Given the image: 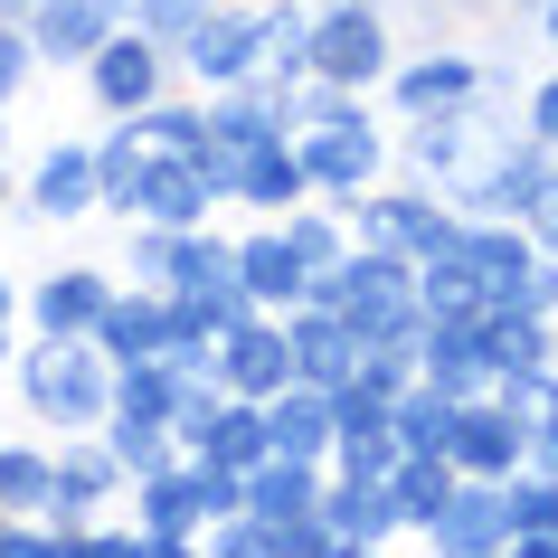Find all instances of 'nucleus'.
<instances>
[{
    "label": "nucleus",
    "mask_w": 558,
    "mask_h": 558,
    "mask_svg": "<svg viewBox=\"0 0 558 558\" xmlns=\"http://www.w3.org/2000/svg\"><path fill=\"white\" fill-rule=\"evenodd\" d=\"M10 351H20V331H10V323H0V369H10Z\"/></svg>",
    "instance_id": "052dcab7"
},
{
    "label": "nucleus",
    "mask_w": 558,
    "mask_h": 558,
    "mask_svg": "<svg viewBox=\"0 0 558 558\" xmlns=\"http://www.w3.org/2000/svg\"><path fill=\"white\" fill-rule=\"evenodd\" d=\"M161 341H171V294L114 275V303H105V323H95V351L105 360H161Z\"/></svg>",
    "instance_id": "412c9836"
},
{
    "label": "nucleus",
    "mask_w": 558,
    "mask_h": 558,
    "mask_svg": "<svg viewBox=\"0 0 558 558\" xmlns=\"http://www.w3.org/2000/svg\"><path fill=\"white\" fill-rule=\"evenodd\" d=\"M445 464L464 473V483H511V473L530 464V416L501 408L493 388L464 398V408H454V445H445Z\"/></svg>",
    "instance_id": "ddd939ff"
},
{
    "label": "nucleus",
    "mask_w": 558,
    "mask_h": 558,
    "mask_svg": "<svg viewBox=\"0 0 558 558\" xmlns=\"http://www.w3.org/2000/svg\"><path fill=\"white\" fill-rule=\"evenodd\" d=\"M351 388H369V398H408V388H416V351H408V341L360 351V360H351Z\"/></svg>",
    "instance_id": "79ce46f5"
},
{
    "label": "nucleus",
    "mask_w": 558,
    "mask_h": 558,
    "mask_svg": "<svg viewBox=\"0 0 558 558\" xmlns=\"http://www.w3.org/2000/svg\"><path fill=\"white\" fill-rule=\"evenodd\" d=\"M303 48H313V0H256V76L303 86Z\"/></svg>",
    "instance_id": "7c9ffc66"
},
{
    "label": "nucleus",
    "mask_w": 558,
    "mask_h": 558,
    "mask_svg": "<svg viewBox=\"0 0 558 558\" xmlns=\"http://www.w3.org/2000/svg\"><path fill=\"white\" fill-rule=\"evenodd\" d=\"M105 303H114V275L66 256V265H48V275L20 284V331H29V341H95Z\"/></svg>",
    "instance_id": "6e6552de"
},
{
    "label": "nucleus",
    "mask_w": 558,
    "mask_h": 558,
    "mask_svg": "<svg viewBox=\"0 0 558 558\" xmlns=\"http://www.w3.org/2000/svg\"><path fill=\"white\" fill-rule=\"evenodd\" d=\"M275 228H284V246L303 256V275H323V265H341V256H351V218H341L331 199H303V208H284Z\"/></svg>",
    "instance_id": "c9c22d12"
},
{
    "label": "nucleus",
    "mask_w": 558,
    "mask_h": 558,
    "mask_svg": "<svg viewBox=\"0 0 558 558\" xmlns=\"http://www.w3.org/2000/svg\"><path fill=\"white\" fill-rule=\"evenodd\" d=\"M398 66V10L388 0H313V48H303V76L351 95H379V76Z\"/></svg>",
    "instance_id": "7ed1b4c3"
},
{
    "label": "nucleus",
    "mask_w": 558,
    "mask_h": 558,
    "mask_svg": "<svg viewBox=\"0 0 558 558\" xmlns=\"http://www.w3.org/2000/svg\"><path fill=\"white\" fill-rule=\"evenodd\" d=\"M511 123H521L530 143H539V151H549V161H558V66H549V76H530V86H521V105H511Z\"/></svg>",
    "instance_id": "a18cd8bd"
},
{
    "label": "nucleus",
    "mask_w": 558,
    "mask_h": 558,
    "mask_svg": "<svg viewBox=\"0 0 558 558\" xmlns=\"http://www.w3.org/2000/svg\"><path fill=\"white\" fill-rule=\"evenodd\" d=\"M208 379L228 388V398H246V408H265L275 388H294V351H284V313H246L236 331H218V341H208Z\"/></svg>",
    "instance_id": "f8f14e48"
},
{
    "label": "nucleus",
    "mask_w": 558,
    "mask_h": 558,
    "mask_svg": "<svg viewBox=\"0 0 558 558\" xmlns=\"http://www.w3.org/2000/svg\"><path fill=\"white\" fill-rule=\"evenodd\" d=\"M530 246H539V256H558V161H549V180H539V199H530Z\"/></svg>",
    "instance_id": "3c124183"
},
{
    "label": "nucleus",
    "mask_w": 558,
    "mask_h": 558,
    "mask_svg": "<svg viewBox=\"0 0 558 558\" xmlns=\"http://www.w3.org/2000/svg\"><path fill=\"white\" fill-rule=\"evenodd\" d=\"M48 483H58V445L38 436H0V511H10V521H38V511H48Z\"/></svg>",
    "instance_id": "c85d7f7f"
},
{
    "label": "nucleus",
    "mask_w": 558,
    "mask_h": 558,
    "mask_svg": "<svg viewBox=\"0 0 558 558\" xmlns=\"http://www.w3.org/2000/svg\"><path fill=\"white\" fill-rule=\"evenodd\" d=\"M199 558H275V530H265L256 511H228V521L199 530Z\"/></svg>",
    "instance_id": "37998d69"
},
{
    "label": "nucleus",
    "mask_w": 558,
    "mask_h": 558,
    "mask_svg": "<svg viewBox=\"0 0 558 558\" xmlns=\"http://www.w3.org/2000/svg\"><path fill=\"white\" fill-rule=\"evenodd\" d=\"M493 313H539V323H558V256H530V275L511 284V303H493Z\"/></svg>",
    "instance_id": "de8ad7c7"
},
{
    "label": "nucleus",
    "mask_w": 558,
    "mask_h": 558,
    "mask_svg": "<svg viewBox=\"0 0 558 558\" xmlns=\"http://www.w3.org/2000/svg\"><path fill=\"white\" fill-rule=\"evenodd\" d=\"M303 199H313V180H303V161H294V133L228 151V208H246V218H284V208H303Z\"/></svg>",
    "instance_id": "2eb2a0df"
},
{
    "label": "nucleus",
    "mask_w": 558,
    "mask_h": 558,
    "mask_svg": "<svg viewBox=\"0 0 558 558\" xmlns=\"http://www.w3.org/2000/svg\"><path fill=\"white\" fill-rule=\"evenodd\" d=\"M265 530H275V558H331L341 549L323 511H294V521H265Z\"/></svg>",
    "instance_id": "8fccbe9b"
},
{
    "label": "nucleus",
    "mask_w": 558,
    "mask_h": 558,
    "mask_svg": "<svg viewBox=\"0 0 558 558\" xmlns=\"http://www.w3.org/2000/svg\"><path fill=\"white\" fill-rule=\"evenodd\" d=\"M123 284H171V228H123Z\"/></svg>",
    "instance_id": "c03bdc74"
},
{
    "label": "nucleus",
    "mask_w": 558,
    "mask_h": 558,
    "mask_svg": "<svg viewBox=\"0 0 558 558\" xmlns=\"http://www.w3.org/2000/svg\"><path fill=\"white\" fill-rule=\"evenodd\" d=\"M416 313H426V323H473V313H483V284H473L464 246H445V256L416 265Z\"/></svg>",
    "instance_id": "f704fd0d"
},
{
    "label": "nucleus",
    "mask_w": 558,
    "mask_h": 558,
    "mask_svg": "<svg viewBox=\"0 0 558 558\" xmlns=\"http://www.w3.org/2000/svg\"><path fill=\"white\" fill-rule=\"evenodd\" d=\"M123 501V464H114V445L105 436H58V483H48V511H38V521L58 530H86L95 511H114Z\"/></svg>",
    "instance_id": "4468645a"
},
{
    "label": "nucleus",
    "mask_w": 558,
    "mask_h": 558,
    "mask_svg": "<svg viewBox=\"0 0 558 558\" xmlns=\"http://www.w3.org/2000/svg\"><path fill=\"white\" fill-rule=\"evenodd\" d=\"M76 76H86V95H95V114H105V123H114V114H143L151 95H171V86H180L171 38L133 29V20H123V29L105 38V48H95L86 66H76Z\"/></svg>",
    "instance_id": "0eeeda50"
},
{
    "label": "nucleus",
    "mask_w": 558,
    "mask_h": 558,
    "mask_svg": "<svg viewBox=\"0 0 558 558\" xmlns=\"http://www.w3.org/2000/svg\"><path fill=\"white\" fill-rule=\"evenodd\" d=\"M539 180H549V151L530 143L511 114H483V143H473V161L454 171V190H445V208L454 218H530V199H539Z\"/></svg>",
    "instance_id": "20e7f679"
},
{
    "label": "nucleus",
    "mask_w": 558,
    "mask_h": 558,
    "mask_svg": "<svg viewBox=\"0 0 558 558\" xmlns=\"http://www.w3.org/2000/svg\"><path fill=\"white\" fill-rule=\"evenodd\" d=\"M20 29H29L38 66H86L95 48L123 29V0H48V10H29Z\"/></svg>",
    "instance_id": "6ab92c4d"
},
{
    "label": "nucleus",
    "mask_w": 558,
    "mask_h": 558,
    "mask_svg": "<svg viewBox=\"0 0 558 558\" xmlns=\"http://www.w3.org/2000/svg\"><path fill=\"white\" fill-rule=\"evenodd\" d=\"M454 105H483V48L473 38H426V48H398V66L379 76V114H454Z\"/></svg>",
    "instance_id": "423d86ee"
},
{
    "label": "nucleus",
    "mask_w": 558,
    "mask_h": 558,
    "mask_svg": "<svg viewBox=\"0 0 558 558\" xmlns=\"http://www.w3.org/2000/svg\"><path fill=\"white\" fill-rule=\"evenodd\" d=\"M331 558H388V549H369V539H341V549H331Z\"/></svg>",
    "instance_id": "13d9d810"
},
{
    "label": "nucleus",
    "mask_w": 558,
    "mask_h": 558,
    "mask_svg": "<svg viewBox=\"0 0 558 558\" xmlns=\"http://www.w3.org/2000/svg\"><path fill=\"white\" fill-rule=\"evenodd\" d=\"M341 218H351V246H388V256H445L454 236H464V218L436 199V190H416V180H379V190H360V199H331Z\"/></svg>",
    "instance_id": "39448f33"
},
{
    "label": "nucleus",
    "mask_w": 558,
    "mask_h": 558,
    "mask_svg": "<svg viewBox=\"0 0 558 558\" xmlns=\"http://www.w3.org/2000/svg\"><path fill=\"white\" fill-rule=\"evenodd\" d=\"M10 398L29 416L38 436H95L105 408H114V360L95 351V341H29L20 331V351H10Z\"/></svg>",
    "instance_id": "f257e3e1"
},
{
    "label": "nucleus",
    "mask_w": 558,
    "mask_h": 558,
    "mask_svg": "<svg viewBox=\"0 0 558 558\" xmlns=\"http://www.w3.org/2000/svg\"><path fill=\"white\" fill-rule=\"evenodd\" d=\"M294 161L313 180V199H360L388 180V123H303Z\"/></svg>",
    "instance_id": "1a4fd4ad"
},
{
    "label": "nucleus",
    "mask_w": 558,
    "mask_h": 558,
    "mask_svg": "<svg viewBox=\"0 0 558 558\" xmlns=\"http://www.w3.org/2000/svg\"><path fill=\"white\" fill-rule=\"evenodd\" d=\"M0 521H10V511H0Z\"/></svg>",
    "instance_id": "e2e57ef3"
},
{
    "label": "nucleus",
    "mask_w": 558,
    "mask_h": 558,
    "mask_svg": "<svg viewBox=\"0 0 558 558\" xmlns=\"http://www.w3.org/2000/svg\"><path fill=\"white\" fill-rule=\"evenodd\" d=\"M284 351H294V379L303 388H341V379H351V360H360V341H351L341 313L294 303V313H284Z\"/></svg>",
    "instance_id": "5701e85b"
},
{
    "label": "nucleus",
    "mask_w": 558,
    "mask_h": 558,
    "mask_svg": "<svg viewBox=\"0 0 558 558\" xmlns=\"http://www.w3.org/2000/svg\"><path fill=\"white\" fill-rule=\"evenodd\" d=\"M530 29H539V48L558 58V0H539V10H530Z\"/></svg>",
    "instance_id": "864d4df0"
},
{
    "label": "nucleus",
    "mask_w": 558,
    "mask_h": 558,
    "mask_svg": "<svg viewBox=\"0 0 558 558\" xmlns=\"http://www.w3.org/2000/svg\"><path fill=\"white\" fill-rule=\"evenodd\" d=\"M0 161H10V114H0Z\"/></svg>",
    "instance_id": "680f3d73"
},
{
    "label": "nucleus",
    "mask_w": 558,
    "mask_h": 558,
    "mask_svg": "<svg viewBox=\"0 0 558 558\" xmlns=\"http://www.w3.org/2000/svg\"><path fill=\"white\" fill-rule=\"evenodd\" d=\"M313 501H323V464H303V454H265V464L246 473V511H256V521H294Z\"/></svg>",
    "instance_id": "2f4dec72"
},
{
    "label": "nucleus",
    "mask_w": 558,
    "mask_h": 558,
    "mask_svg": "<svg viewBox=\"0 0 558 558\" xmlns=\"http://www.w3.org/2000/svg\"><path fill=\"white\" fill-rule=\"evenodd\" d=\"M29 10H48V0H0V20H29Z\"/></svg>",
    "instance_id": "bf43d9fd"
},
{
    "label": "nucleus",
    "mask_w": 558,
    "mask_h": 558,
    "mask_svg": "<svg viewBox=\"0 0 558 558\" xmlns=\"http://www.w3.org/2000/svg\"><path fill=\"white\" fill-rule=\"evenodd\" d=\"M10 218H38V228L95 218V143H86V133H58V143L29 151V171H20V208H10Z\"/></svg>",
    "instance_id": "9b49d317"
},
{
    "label": "nucleus",
    "mask_w": 558,
    "mask_h": 558,
    "mask_svg": "<svg viewBox=\"0 0 558 558\" xmlns=\"http://www.w3.org/2000/svg\"><path fill=\"white\" fill-rule=\"evenodd\" d=\"M171 398H180L171 360H114V408L123 416H171ZM114 408H105V416H114Z\"/></svg>",
    "instance_id": "a19ab883"
},
{
    "label": "nucleus",
    "mask_w": 558,
    "mask_h": 558,
    "mask_svg": "<svg viewBox=\"0 0 558 558\" xmlns=\"http://www.w3.org/2000/svg\"><path fill=\"white\" fill-rule=\"evenodd\" d=\"M331 521V539H369V549H398L408 539V521H398V501H388V483H351V473H323V501H313Z\"/></svg>",
    "instance_id": "b1692460"
},
{
    "label": "nucleus",
    "mask_w": 558,
    "mask_h": 558,
    "mask_svg": "<svg viewBox=\"0 0 558 558\" xmlns=\"http://www.w3.org/2000/svg\"><path fill=\"white\" fill-rule=\"evenodd\" d=\"M143 558H199V539H151L143 530Z\"/></svg>",
    "instance_id": "5fc2aeb1"
},
{
    "label": "nucleus",
    "mask_w": 558,
    "mask_h": 558,
    "mask_svg": "<svg viewBox=\"0 0 558 558\" xmlns=\"http://www.w3.org/2000/svg\"><path fill=\"white\" fill-rule=\"evenodd\" d=\"M218 284H236V228H171V284L161 294H218Z\"/></svg>",
    "instance_id": "cd10ccee"
},
{
    "label": "nucleus",
    "mask_w": 558,
    "mask_h": 558,
    "mask_svg": "<svg viewBox=\"0 0 558 558\" xmlns=\"http://www.w3.org/2000/svg\"><path fill=\"white\" fill-rule=\"evenodd\" d=\"M133 493V530H151V539H199L208 511H199V483H190V454H180L171 473H143V483H123Z\"/></svg>",
    "instance_id": "a878e982"
},
{
    "label": "nucleus",
    "mask_w": 558,
    "mask_h": 558,
    "mask_svg": "<svg viewBox=\"0 0 558 558\" xmlns=\"http://www.w3.org/2000/svg\"><path fill=\"white\" fill-rule=\"evenodd\" d=\"M95 436L114 445V464H123V483H143V473H171L180 464V436H171V416H105Z\"/></svg>",
    "instance_id": "473e14b6"
},
{
    "label": "nucleus",
    "mask_w": 558,
    "mask_h": 558,
    "mask_svg": "<svg viewBox=\"0 0 558 558\" xmlns=\"http://www.w3.org/2000/svg\"><path fill=\"white\" fill-rule=\"evenodd\" d=\"M473 143H483V105H454V114H408V123H388V171L445 199V190H454V171L473 161Z\"/></svg>",
    "instance_id": "9d476101"
},
{
    "label": "nucleus",
    "mask_w": 558,
    "mask_h": 558,
    "mask_svg": "<svg viewBox=\"0 0 558 558\" xmlns=\"http://www.w3.org/2000/svg\"><path fill=\"white\" fill-rule=\"evenodd\" d=\"M199 464L256 473V464H265V408H246V398H228V408H218V426L199 436Z\"/></svg>",
    "instance_id": "58836bf2"
},
{
    "label": "nucleus",
    "mask_w": 558,
    "mask_h": 558,
    "mask_svg": "<svg viewBox=\"0 0 558 558\" xmlns=\"http://www.w3.org/2000/svg\"><path fill=\"white\" fill-rule=\"evenodd\" d=\"M208 10H218V0H123V20L151 29V38H180L190 20H208Z\"/></svg>",
    "instance_id": "09e8293b"
},
{
    "label": "nucleus",
    "mask_w": 558,
    "mask_h": 558,
    "mask_svg": "<svg viewBox=\"0 0 558 558\" xmlns=\"http://www.w3.org/2000/svg\"><path fill=\"white\" fill-rule=\"evenodd\" d=\"M303 284H313V275H303V256L284 246V228H275V218H246V228H236V294L256 303V313H294Z\"/></svg>",
    "instance_id": "f3484780"
},
{
    "label": "nucleus",
    "mask_w": 558,
    "mask_h": 558,
    "mask_svg": "<svg viewBox=\"0 0 558 558\" xmlns=\"http://www.w3.org/2000/svg\"><path fill=\"white\" fill-rule=\"evenodd\" d=\"M388 436H398V454H445L454 445V398H436L416 379L408 398H388Z\"/></svg>",
    "instance_id": "e433bc0d"
},
{
    "label": "nucleus",
    "mask_w": 558,
    "mask_h": 558,
    "mask_svg": "<svg viewBox=\"0 0 558 558\" xmlns=\"http://www.w3.org/2000/svg\"><path fill=\"white\" fill-rule=\"evenodd\" d=\"M95 143V218H114L123 228V208H133V180H143V133H133V114H114L105 133H86Z\"/></svg>",
    "instance_id": "c756f323"
},
{
    "label": "nucleus",
    "mask_w": 558,
    "mask_h": 558,
    "mask_svg": "<svg viewBox=\"0 0 558 558\" xmlns=\"http://www.w3.org/2000/svg\"><path fill=\"white\" fill-rule=\"evenodd\" d=\"M454 483H464V473L445 464V454H398V464H388V501H398L408 539H416V530H426V521L445 511V493H454Z\"/></svg>",
    "instance_id": "72a5a7b5"
},
{
    "label": "nucleus",
    "mask_w": 558,
    "mask_h": 558,
    "mask_svg": "<svg viewBox=\"0 0 558 558\" xmlns=\"http://www.w3.org/2000/svg\"><path fill=\"white\" fill-rule=\"evenodd\" d=\"M454 246H464L473 284H483V313H493V303H511V284H521L530 256H539L521 218H464V236H454Z\"/></svg>",
    "instance_id": "4be33fe9"
},
{
    "label": "nucleus",
    "mask_w": 558,
    "mask_h": 558,
    "mask_svg": "<svg viewBox=\"0 0 558 558\" xmlns=\"http://www.w3.org/2000/svg\"><path fill=\"white\" fill-rule=\"evenodd\" d=\"M0 323L20 331V284H10V275H0Z\"/></svg>",
    "instance_id": "4d7b16f0"
},
{
    "label": "nucleus",
    "mask_w": 558,
    "mask_h": 558,
    "mask_svg": "<svg viewBox=\"0 0 558 558\" xmlns=\"http://www.w3.org/2000/svg\"><path fill=\"white\" fill-rule=\"evenodd\" d=\"M426 558H483V549H511V521H501V483H454L445 511L416 530Z\"/></svg>",
    "instance_id": "dca6fc26"
},
{
    "label": "nucleus",
    "mask_w": 558,
    "mask_h": 558,
    "mask_svg": "<svg viewBox=\"0 0 558 558\" xmlns=\"http://www.w3.org/2000/svg\"><path fill=\"white\" fill-rule=\"evenodd\" d=\"M416 379L436 388V398H483L493 388V360H483V331L473 323H416Z\"/></svg>",
    "instance_id": "aec40b11"
},
{
    "label": "nucleus",
    "mask_w": 558,
    "mask_h": 558,
    "mask_svg": "<svg viewBox=\"0 0 558 558\" xmlns=\"http://www.w3.org/2000/svg\"><path fill=\"white\" fill-rule=\"evenodd\" d=\"M501 558H558V539H511Z\"/></svg>",
    "instance_id": "6e6d98bb"
},
{
    "label": "nucleus",
    "mask_w": 558,
    "mask_h": 558,
    "mask_svg": "<svg viewBox=\"0 0 558 558\" xmlns=\"http://www.w3.org/2000/svg\"><path fill=\"white\" fill-rule=\"evenodd\" d=\"M549 539H558V530H549Z\"/></svg>",
    "instance_id": "0e129e2a"
},
{
    "label": "nucleus",
    "mask_w": 558,
    "mask_h": 558,
    "mask_svg": "<svg viewBox=\"0 0 558 558\" xmlns=\"http://www.w3.org/2000/svg\"><path fill=\"white\" fill-rule=\"evenodd\" d=\"M208 105V143H228V151H246V143H275V133H294V86L284 76H246V86H228V95H199Z\"/></svg>",
    "instance_id": "a211bd4d"
},
{
    "label": "nucleus",
    "mask_w": 558,
    "mask_h": 558,
    "mask_svg": "<svg viewBox=\"0 0 558 558\" xmlns=\"http://www.w3.org/2000/svg\"><path fill=\"white\" fill-rule=\"evenodd\" d=\"M0 558H58V530L48 521H0Z\"/></svg>",
    "instance_id": "603ef678"
},
{
    "label": "nucleus",
    "mask_w": 558,
    "mask_h": 558,
    "mask_svg": "<svg viewBox=\"0 0 558 558\" xmlns=\"http://www.w3.org/2000/svg\"><path fill=\"white\" fill-rule=\"evenodd\" d=\"M29 76H38V48H29V29L20 20H0V114L29 95Z\"/></svg>",
    "instance_id": "49530a36"
},
{
    "label": "nucleus",
    "mask_w": 558,
    "mask_h": 558,
    "mask_svg": "<svg viewBox=\"0 0 558 558\" xmlns=\"http://www.w3.org/2000/svg\"><path fill=\"white\" fill-rule=\"evenodd\" d=\"M473 331H483V360H493V379L558 369V323H539V313H473Z\"/></svg>",
    "instance_id": "bb28decb"
},
{
    "label": "nucleus",
    "mask_w": 558,
    "mask_h": 558,
    "mask_svg": "<svg viewBox=\"0 0 558 558\" xmlns=\"http://www.w3.org/2000/svg\"><path fill=\"white\" fill-rule=\"evenodd\" d=\"M501 521H511V539H549L558 530V473L521 464L511 483H501Z\"/></svg>",
    "instance_id": "ea45409f"
},
{
    "label": "nucleus",
    "mask_w": 558,
    "mask_h": 558,
    "mask_svg": "<svg viewBox=\"0 0 558 558\" xmlns=\"http://www.w3.org/2000/svg\"><path fill=\"white\" fill-rule=\"evenodd\" d=\"M265 454H303V464H323L331 454V388H275L265 398Z\"/></svg>",
    "instance_id": "393cba45"
},
{
    "label": "nucleus",
    "mask_w": 558,
    "mask_h": 558,
    "mask_svg": "<svg viewBox=\"0 0 558 558\" xmlns=\"http://www.w3.org/2000/svg\"><path fill=\"white\" fill-rule=\"evenodd\" d=\"M133 133H143L151 151H199L208 143V105L190 86H171V95H151L143 114H133Z\"/></svg>",
    "instance_id": "4c0bfd02"
},
{
    "label": "nucleus",
    "mask_w": 558,
    "mask_h": 558,
    "mask_svg": "<svg viewBox=\"0 0 558 558\" xmlns=\"http://www.w3.org/2000/svg\"><path fill=\"white\" fill-rule=\"evenodd\" d=\"M303 303H323V313H341L351 323L360 351H379V341H408L416 351V265L388 256V246H351L341 265H323L313 284H303Z\"/></svg>",
    "instance_id": "f03ea898"
}]
</instances>
